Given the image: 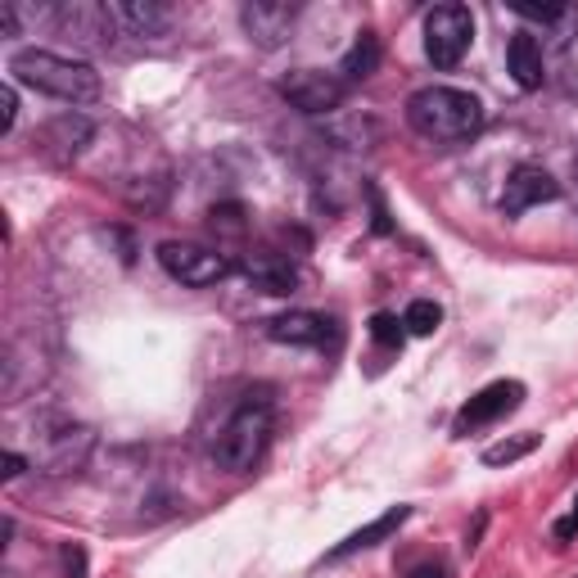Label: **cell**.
Here are the masks:
<instances>
[{
	"instance_id": "1",
	"label": "cell",
	"mask_w": 578,
	"mask_h": 578,
	"mask_svg": "<svg viewBox=\"0 0 578 578\" xmlns=\"http://www.w3.org/2000/svg\"><path fill=\"white\" fill-rule=\"evenodd\" d=\"M407 123L430 145H466L484 132V104L456 87H420L407 100Z\"/></svg>"
},
{
	"instance_id": "2",
	"label": "cell",
	"mask_w": 578,
	"mask_h": 578,
	"mask_svg": "<svg viewBox=\"0 0 578 578\" xmlns=\"http://www.w3.org/2000/svg\"><path fill=\"white\" fill-rule=\"evenodd\" d=\"M10 77L32 91H42L64 104H91L100 100V72L87 59H68L55 50H19L10 59Z\"/></svg>"
},
{
	"instance_id": "3",
	"label": "cell",
	"mask_w": 578,
	"mask_h": 578,
	"mask_svg": "<svg viewBox=\"0 0 578 578\" xmlns=\"http://www.w3.org/2000/svg\"><path fill=\"white\" fill-rule=\"evenodd\" d=\"M267 443H272V398H267V394H249L236 411L226 416V426L217 430L213 461L226 475H249L262 461Z\"/></svg>"
},
{
	"instance_id": "4",
	"label": "cell",
	"mask_w": 578,
	"mask_h": 578,
	"mask_svg": "<svg viewBox=\"0 0 578 578\" xmlns=\"http://www.w3.org/2000/svg\"><path fill=\"white\" fill-rule=\"evenodd\" d=\"M95 434L82 420H68L59 411L36 416V452L27 456L42 475H77L91 461Z\"/></svg>"
},
{
	"instance_id": "5",
	"label": "cell",
	"mask_w": 578,
	"mask_h": 578,
	"mask_svg": "<svg viewBox=\"0 0 578 578\" xmlns=\"http://www.w3.org/2000/svg\"><path fill=\"white\" fill-rule=\"evenodd\" d=\"M159 267L190 290H208V285H217V281H226L230 272H236L226 253H217L208 245H190V240H163L159 245Z\"/></svg>"
},
{
	"instance_id": "6",
	"label": "cell",
	"mask_w": 578,
	"mask_h": 578,
	"mask_svg": "<svg viewBox=\"0 0 578 578\" xmlns=\"http://www.w3.org/2000/svg\"><path fill=\"white\" fill-rule=\"evenodd\" d=\"M475 42V14L466 5H434L426 14V59L434 68H456Z\"/></svg>"
},
{
	"instance_id": "7",
	"label": "cell",
	"mask_w": 578,
	"mask_h": 578,
	"mask_svg": "<svg viewBox=\"0 0 578 578\" xmlns=\"http://www.w3.org/2000/svg\"><path fill=\"white\" fill-rule=\"evenodd\" d=\"M524 403V384L520 379H492L456 411V434H475L484 426H497L502 416H511Z\"/></svg>"
},
{
	"instance_id": "8",
	"label": "cell",
	"mask_w": 578,
	"mask_h": 578,
	"mask_svg": "<svg viewBox=\"0 0 578 578\" xmlns=\"http://www.w3.org/2000/svg\"><path fill=\"white\" fill-rule=\"evenodd\" d=\"M281 95L298 109V113H335L343 104V95H349V87L339 82L335 72H317V68H298L290 72L285 82H281Z\"/></svg>"
},
{
	"instance_id": "9",
	"label": "cell",
	"mask_w": 578,
	"mask_h": 578,
	"mask_svg": "<svg viewBox=\"0 0 578 578\" xmlns=\"http://www.w3.org/2000/svg\"><path fill=\"white\" fill-rule=\"evenodd\" d=\"M267 339L290 343V349H326V343L339 339L335 321H326L321 313H307V307H294V313H281L267 321Z\"/></svg>"
},
{
	"instance_id": "10",
	"label": "cell",
	"mask_w": 578,
	"mask_h": 578,
	"mask_svg": "<svg viewBox=\"0 0 578 578\" xmlns=\"http://www.w3.org/2000/svg\"><path fill=\"white\" fill-rule=\"evenodd\" d=\"M560 200V185L547 168H533V163H520L511 177H507V190H502V213L507 217H520L537 204H552Z\"/></svg>"
},
{
	"instance_id": "11",
	"label": "cell",
	"mask_w": 578,
	"mask_h": 578,
	"mask_svg": "<svg viewBox=\"0 0 578 578\" xmlns=\"http://www.w3.org/2000/svg\"><path fill=\"white\" fill-rule=\"evenodd\" d=\"M298 10L285 5V0H249L240 10V23L249 32V42H258L262 50H276L290 42V27H294Z\"/></svg>"
},
{
	"instance_id": "12",
	"label": "cell",
	"mask_w": 578,
	"mask_h": 578,
	"mask_svg": "<svg viewBox=\"0 0 578 578\" xmlns=\"http://www.w3.org/2000/svg\"><path fill=\"white\" fill-rule=\"evenodd\" d=\"M240 272L258 294H294V285H298V272L285 253H249L240 262Z\"/></svg>"
},
{
	"instance_id": "13",
	"label": "cell",
	"mask_w": 578,
	"mask_h": 578,
	"mask_svg": "<svg viewBox=\"0 0 578 578\" xmlns=\"http://www.w3.org/2000/svg\"><path fill=\"white\" fill-rule=\"evenodd\" d=\"M109 14H113V27L123 36H140V42L145 36H163L172 23V14L163 5H154V0H113Z\"/></svg>"
},
{
	"instance_id": "14",
	"label": "cell",
	"mask_w": 578,
	"mask_h": 578,
	"mask_svg": "<svg viewBox=\"0 0 578 578\" xmlns=\"http://www.w3.org/2000/svg\"><path fill=\"white\" fill-rule=\"evenodd\" d=\"M407 520H411V507H389L384 515H375L371 524H362L358 533L343 537V543H339L335 552H326V560H349V556H358V552H366V547H379L384 537H394Z\"/></svg>"
},
{
	"instance_id": "15",
	"label": "cell",
	"mask_w": 578,
	"mask_h": 578,
	"mask_svg": "<svg viewBox=\"0 0 578 578\" xmlns=\"http://www.w3.org/2000/svg\"><path fill=\"white\" fill-rule=\"evenodd\" d=\"M507 64H511V77L520 91H537L543 87V42H537L533 32H520L511 36V50H507Z\"/></svg>"
},
{
	"instance_id": "16",
	"label": "cell",
	"mask_w": 578,
	"mask_h": 578,
	"mask_svg": "<svg viewBox=\"0 0 578 578\" xmlns=\"http://www.w3.org/2000/svg\"><path fill=\"white\" fill-rule=\"evenodd\" d=\"M95 136L91 118H82V113H64V118H55L46 127V149L55 154V159H72V154H82V145Z\"/></svg>"
},
{
	"instance_id": "17",
	"label": "cell",
	"mask_w": 578,
	"mask_h": 578,
	"mask_svg": "<svg viewBox=\"0 0 578 578\" xmlns=\"http://www.w3.org/2000/svg\"><path fill=\"white\" fill-rule=\"evenodd\" d=\"M375 68H379V42H375V32H362L358 42H353V50L343 55V64H339V82H343V87L366 82Z\"/></svg>"
},
{
	"instance_id": "18",
	"label": "cell",
	"mask_w": 578,
	"mask_h": 578,
	"mask_svg": "<svg viewBox=\"0 0 578 578\" xmlns=\"http://www.w3.org/2000/svg\"><path fill=\"white\" fill-rule=\"evenodd\" d=\"M524 23H537V27H547L556 42H569V32L578 27V10L574 5H511Z\"/></svg>"
},
{
	"instance_id": "19",
	"label": "cell",
	"mask_w": 578,
	"mask_h": 578,
	"mask_svg": "<svg viewBox=\"0 0 578 578\" xmlns=\"http://www.w3.org/2000/svg\"><path fill=\"white\" fill-rule=\"evenodd\" d=\"M537 434H511V439H502V443H492V447H484V466H515V461H524L529 452H537Z\"/></svg>"
},
{
	"instance_id": "20",
	"label": "cell",
	"mask_w": 578,
	"mask_h": 578,
	"mask_svg": "<svg viewBox=\"0 0 578 578\" xmlns=\"http://www.w3.org/2000/svg\"><path fill=\"white\" fill-rule=\"evenodd\" d=\"M403 326H407V335H434L443 326V307L434 298H416L403 313Z\"/></svg>"
},
{
	"instance_id": "21",
	"label": "cell",
	"mask_w": 578,
	"mask_h": 578,
	"mask_svg": "<svg viewBox=\"0 0 578 578\" xmlns=\"http://www.w3.org/2000/svg\"><path fill=\"white\" fill-rule=\"evenodd\" d=\"M403 335H407V326L398 317H389V313H375L371 317V339L384 343V349H403Z\"/></svg>"
},
{
	"instance_id": "22",
	"label": "cell",
	"mask_w": 578,
	"mask_h": 578,
	"mask_svg": "<svg viewBox=\"0 0 578 578\" xmlns=\"http://www.w3.org/2000/svg\"><path fill=\"white\" fill-rule=\"evenodd\" d=\"M14 118H19V95L14 87L0 91V132H14Z\"/></svg>"
},
{
	"instance_id": "23",
	"label": "cell",
	"mask_w": 578,
	"mask_h": 578,
	"mask_svg": "<svg viewBox=\"0 0 578 578\" xmlns=\"http://www.w3.org/2000/svg\"><path fill=\"white\" fill-rule=\"evenodd\" d=\"M245 213L236 208V204H226V208H213V226H226L230 230V236H240V230H245V222H240Z\"/></svg>"
},
{
	"instance_id": "24",
	"label": "cell",
	"mask_w": 578,
	"mask_h": 578,
	"mask_svg": "<svg viewBox=\"0 0 578 578\" xmlns=\"http://www.w3.org/2000/svg\"><path fill=\"white\" fill-rule=\"evenodd\" d=\"M27 466H32V461H27L23 452H14V447H5V471H0V475H5V484H10V479H19V475H23Z\"/></svg>"
},
{
	"instance_id": "25",
	"label": "cell",
	"mask_w": 578,
	"mask_h": 578,
	"mask_svg": "<svg viewBox=\"0 0 578 578\" xmlns=\"http://www.w3.org/2000/svg\"><path fill=\"white\" fill-rule=\"evenodd\" d=\"M64 560H68V578H87V552L82 547H64Z\"/></svg>"
},
{
	"instance_id": "26",
	"label": "cell",
	"mask_w": 578,
	"mask_h": 578,
	"mask_svg": "<svg viewBox=\"0 0 578 578\" xmlns=\"http://www.w3.org/2000/svg\"><path fill=\"white\" fill-rule=\"evenodd\" d=\"M574 533H578V502H574V511L565 520H556V537H560V543H569Z\"/></svg>"
},
{
	"instance_id": "27",
	"label": "cell",
	"mask_w": 578,
	"mask_h": 578,
	"mask_svg": "<svg viewBox=\"0 0 578 578\" xmlns=\"http://www.w3.org/2000/svg\"><path fill=\"white\" fill-rule=\"evenodd\" d=\"M407 578H447V569H443V565H434V560H430V565H416V569H411V574H407Z\"/></svg>"
}]
</instances>
